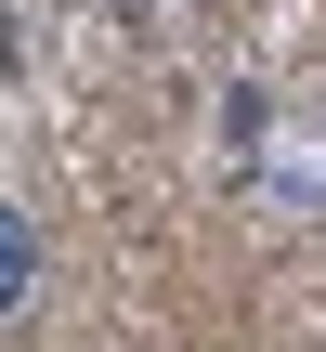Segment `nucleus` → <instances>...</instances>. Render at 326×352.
Returning a JSON list of instances; mask_svg holds the SVG:
<instances>
[{
  "label": "nucleus",
  "instance_id": "nucleus-2",
  "mask_svg": "<svg viewBox=\"0 0 326 352\" xmlns=\"http://www.w3.org/2000/svg\"><path fill=\"white\" fill-rule=\"evenodd\" d=\"M105 13H170V0H105Z\"/></svg>",
  "mask_w": 326,
  "mask_h": 352
},
{
  "label": "nucleus",
  "instance_id": "nucleus-1",
  "mask_svg": "<svg viewBox=\"0 0 326 352\" xmlns=\"http://www.w3.org/2000/svg\"><path fill=\"white\" fill-rule=\"evenodd\" d=\"M26 300H39V222H26V209L0 196V327H13Z\"/></svg>",
  "mask_w": 326,
  "mask_h": 352
}]
</instances>
